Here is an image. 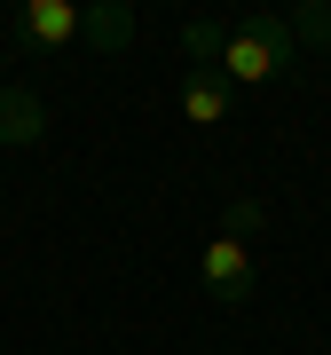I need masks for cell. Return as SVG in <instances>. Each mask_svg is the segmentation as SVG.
I'll use <instances>...</instances> for the list:
<instances>
[{"mask_svg": "<svg viewBox=\"0 0 331 355\" xmlns=\"http://www.w3.org/2000/svg\"><path fill=\"white\" fill-rule=\"evenodd\" d=\"M197 277H205V300H213V308H244V300H253V245L221 229V237L197 253Z\"/></svg>", "mask_w": 331, "mask_h": 355, "instance_id": "cell-3", "label": "cell"}, {"mask_svg": "<svg viewBox=\"0 0 331 355\" xmlns=\"http://www.w3.org/2000/svg\"><path fill=\"white\" fill-rule=\"evenodd\" d=\"M127 40H134V8H127V0L87 8V24H79V48H87V55H118Z\"/></svg>", "mask_w": 331, "mask_h": 355, "instance_id": "cell-6", "label": "cell"}, {"mask_svg": "<svg viewBox=\"0 0 331 355\" xmlns=\"http://www.w3.org/2000/svg\"><path fill=\"white\" fill-rule=\"evenodd\" d=\"M284 24H292V40H300V48H323V40H331V8H292Z\"/></svg>", "mask_w": 331, "mask_h": 355, "instance_id": "cell-8", "label": "cell"}, {"mask_svg": "<svg viewBox=\"0 0 331 355\" xmlns=\"http://www.w3.org/2000/svg\"><path fill=\"white\" fill-rule=\"evenodd\" d=\"M79 24H87V8H79V0H24V8L8 16L16 48H32V55H55V48H79Z\"/></svg>", "mask_w": 331, "mask_h": 355, "instance_id": "cell-2", "label": "cell"}, {"mask_svg": "<svg viewBox=\"0 0 331 355\" xmlns=\"http://www.w3.org/2000/svg\"><path fill=\"white\" fill-rule=\"evenodd\" d=\"M300 64V40H292V24L284 16H244V24L229 32V48H221V79L229 87H268V79H284Z\"/></svg>", "mask_w": 331, "mask_h": 355, "instance_id": "cell-1", "label": "cell"}, {"mask_svg": "<svg viewBox=\"0 0 331 355\" xmlns=\"http://www.w3.org/2000/svg\"><path fill=\"white\" fill-rule=\"evenodd\" d=\"M244 229H260V205H253V198L229 205V237H244Z\"/></svg>", "mask_w": 331, "mask_h": 355, "instance_id": "cell-9", "label": "cell"}, {"mask_svg": "<svg viewBox=\"0 0 331 355\" xmlns=\"http://www.w3.org/2000/svg\"><path fill=\"white\" fill-rule=\"evenodd\" d=\"M221 48H229V24H213V16H190L181 24V55L190 64H221Z\"/></svg>", "mask_w": 331, "mask_h": 355, "instance_id": "cell-7", "label": "cell"}, {"mask_svg": "<svg viewBox=\"0 0 331 355\" xmlns=\"http://www.w3.org/2000/svg\"><path fill=\"white\" fill-rule=\"evenodd\" d=\"M229 103H237V87L213 64H190V71H181V119H190V127H229Z\"/></svg>", "mask_w": 331, "mask_h": 355, "instance_id": "cell-4", "label": "cell"}, {"mask_svg": "<svg viewBox=\"0 0 331 355\" xmlns=\"http://www.w3.org/2000/svg\"><path fill=\"white\" fill-rule=\"evenodd\" d=\"M48 135V103H39L32 87H8L0 95V150H24V142Z\"/></svg>", "mask_w": 331, "mask_h": 355, "instance_id": "cell-5", "label": "cell"}]
</instances>
